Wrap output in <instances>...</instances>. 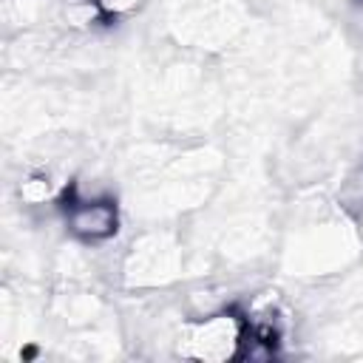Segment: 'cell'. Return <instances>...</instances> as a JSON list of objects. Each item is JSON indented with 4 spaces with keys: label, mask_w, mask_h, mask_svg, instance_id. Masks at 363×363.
<instances>
[{
    "label": "cell",
    "mask_w": 363,
    "mask_h": 363,
    "mask_svg": "<svg viewBox=\"0 0 363 363\" xmlns=\"http://www.w3.org/2000/svg\"><path fill=\"white\" fill-rule=\"evenodd\" d=\"M99 3V9L105 11V14H125V11H130L133 6H139L142 0H96Z\"/></svg>",
    "instance_id": "obj_2"
},
{
    "label": "cell",
    "mask_w": 363,
    "mask_h": 363,
    "mask_svg": "<svg viewBox=\"0 0 363 363\" xmlns=\"http://www.w3.org/2000/svg\"><path fill=\"white\" fill-rule=\"evenodd\" d=\"M68 230L85 241H99L116 230V207L111 201H74L68 207Z\"/></svg>",
    "instance_id": "obj_1"
}]
</instances>
